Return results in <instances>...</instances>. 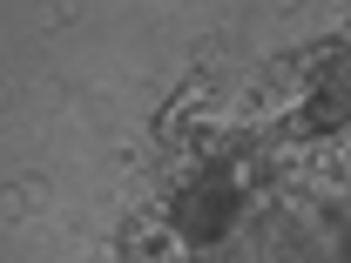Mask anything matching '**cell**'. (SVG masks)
<instances>
[{"label":"cell","mask_w":351,"mask_h":263,"mask_svg":"<svg viewBox=\"0 0 351 263\" xmlns=\"http://www.w3.org/2000/svg\"><path fill=\"white\" fill-rule=\"evenodd\" d=\"M230 216H237V182H230V175H210L203 189H189V196L176 203V229H182L189 243L223 236V229H230Z\"/></svg>","instance_id":"cell-1"},{"label":"cell","mask_w":351,"mask_h":263,"mask_svg":"<svg viewBox=\"0 0 351 263\" xmlns=\"http://www.w3.org/2000/svg\"><path fill=\"white\" fill-rule=\"evenodd\" d=\"M338 122H351V95H345V88H317L298 129H304V135H324V129H338Z\"/></svg>","instance_id":"cell-2"}]
</instances>
